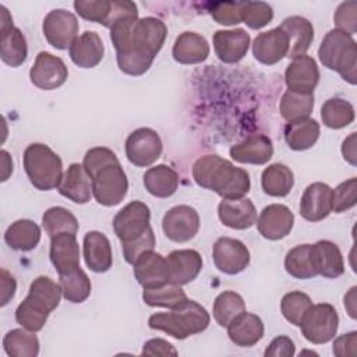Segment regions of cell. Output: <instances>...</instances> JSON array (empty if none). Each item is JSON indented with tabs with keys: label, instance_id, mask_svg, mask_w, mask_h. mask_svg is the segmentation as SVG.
<instances>
[{
	"label": "cell",
	"instance_id": "db71d44e",
	"mask_svg": "<svg viewBox=\"0 0 357 357\" xmlns=\"http://www.w3.org/2000/svg\"><path fill=\"white\" fill-rule=\"evenodd\" d=\"M266 357H291L294 356V343L289 336L275 337L265 350Z\"/></svg>",
	"mask_w": 357,
	"mask_h": 357
},
{
	"label": "cell",
	"instance_id": "484cf974",
	"mask_svg": "<svg viewBox=\"0 0 357 357\" xmlns=\"http://www.w3.org/2000/svg\"><path fill=\"white\" fill-rule=\"evenodd\" d=\"M84 259L86 266L96 272L103 273L112 268L113 254L109 238L96 230L88 231L84 237Z\"/></svg>",
	"mask_w": 357,
	"mask_h": 357
},
{
	"label": "cell",
	"instance_id": "d6986e66",
	"mask_svg": "<svg viewBox=\"0 0 357 357\" xmlns=\"http://www.w3.org/2000/svg\"><path fill=\"white\" fill-rule=\"evenodd\" d=\"M134 276L144 289L159 287L169 283V268L166 258L159 252L148 251L134 264Z\"/></svg>",
	"mask_w": 357,
	"mask_h": 357
},
{
	"label": "cell",
	"instance_id": "7a4b0ae2",
	"mask_svg": "<svg viewBox=\"0 0 357 357\" xmlns=\"http://www.w3.org/2000/svg\"><path fill=\"white\" fill-rule=\"evenodd\" d=\"M192 178L199 187L216 192L223 199L243 198L251 187L247 170L218 155L197 159L192 165Z\"/></svg>",
	"mask_w": 357,
	"mask_h": 357
},
{
	"label": "cell",
	"instance_id": "91938a15",
	"mask_svg": "<svg viewBox=\"0 0 357 357\" xmlns=\"http://www.w3.org/2000/svg\"><path fill=\"white\" fill-rule=\"evenodd\" d=\"M356 290H357V287L353 286V287L349 290V293L344 296V307H346L349 315H350L353 319L356 318Z\"/></svg>",
	"mask_w": 357,
	"mask_h": 357
},
{
	"label": "cell",
	"instance_id": "603a6c76",
	"mask_svg": "<svg viewBox=\"0 0 357 357\" xmlns=\"http://www.w3.org/2000/svg\"><path fill=\"white\" fill-rule=\"evenodd\" d=\"M233 160L245 165H265L273 156V145L269 137L252 134L229 151Z\"/></svg>",
	"mask_w": 357,
	"mask_h": 357
},
{
	"label": "cell",
	"instance_id": "e0dca14e",
	"mask_svg": "<svg viewBox=\"0 0 357 357\" xmlns=\"http://www.w3.org/2000/svg\"><path fill=\"white\" fill-rule=\"evenodd\" d=\"M332 212V188L321 181L310 184L300 199V215L308 222H319Z\"/></svg>",
	"mask_w": 357,
	"mask_h": 357
},
{
	"label": "cell",
	"instance_id": "8d00e7d4",
	"mask_svg": "<svg viewBox=\"0 0 357 357\" xmlns=\"http://www.w3.org/2000/svg\"><path fill=\"white\" fill-rule=\"evenodd\" d=\"M3 349L10 357H35L39 353V339L25 328L11 329L3 337Z\"/></svg>",
	"mask_w": 357,
	"mask_h": 357
},
{
	"label": "cell",
	"instance_id": "5b68a950",
	"mask_svg": "<svg viewBox=\"0 0 357 357\" xmlns=\"http://www.w3.org/2000/svg\"><path fill=\"white\" fill-rule=\"evenodd\" d=\"M318 57L326 68L337 71L346 82L356 85L357 46L351 35L339 29L329 31L321 42Z\"/></svg>",
	"mask_w": 357,
	"mask_h": 357
},
{
	"label": "cell",
	"instance_id": "c3c4849f",
	"mask_svg": "<svg viewBox=\"0 0 357 357\" xmlns=\"http://www.w3.org/2000/svg\"><path fill=\"white\" fill-rule=\"evenodd\" d=\"M357 202V180L351 177L340 183L335 190H332V211L342 213L353 208Z\"/></svg>",
	"mask_w": 357,
	"mask_h": 357
},
{
	"label": "cell",
	"instance_id": "bcb514c9",
	"mask_svg": "<svg viewBox=\"0 0 357 357\" xmlns=\"http://www.w3.org/2000/svg\"><path fill=\"white\" fill-rule=\"evenodd\" d=\"M273 18L272 7L265 1H244L241 8V21L251 29H261Z\"/></svg>",
	"mask_w": 357,
	"mask_h": 357
},
{
	"label": "cell",
	"instance_id": "cb8c5ba5",
	"mask_svg": "<svg viewBox=\"0 0 357 357\" xmlns=\"http://www.w3.org/2000/svg\"><path fill=\"white\" fill-rule=\"evenodd\" d=\"M287 36V56L286 57H298L307 53L314 39L312 24L300 15L287 17L279 25Z\"/></svg>",
	"mask_w": 357,
	"mask_h": 357
},
{
	"label": "cell",
	"instance_id": "4fadbf2b",
	"mask_svg": "<svg viewBox=\"0 0 357 357\" xmlns=\"http://www.w3.org/2000/svg\"><path fill=\"white\" fill-rule=\"evenodd\" d=\"M215 266L226 275H237L250 264V251L245 244L237 238L219 237L212 251Z\"/></svg>",
	"mask_w": 357,
	"mask_h": 357
},
{
	"label": "cell",
	"instance_id": "2e32d148",
	"mask_svg": "<svg viewBox=\"0 0 357 357\" xmlns=\"http://www.w3.org/2000/svg\"><path fill=\"white\" fill-rule=\"evenodd\" d=\"M319 81L317 61L307 54L294 57L284 71V82L289 91L300 93H314Z\"/></svg>",
	"mask_w": 357,
	"mask_h": 357
},
{
	"label": "cell",
	"instance_id": "ac0fdd59",
	"mask_svg": "<svg viewBox=\"0 0 357 357\" xmlns=\"http://www.w3.org/2000/svg\"><path fill=\"white\" fill-rule=\"evenodd\" d=\"M169 282L183 286L192 282L202 269V257L195 250H174L166 257Z\"/></svg>",
	"mask_w": 357,
	"mask_h": 357
},
{
	"label": "cell",
	"instance_id": "4316f807",
	"mask_svg": "<svg viewBox=\"0 0 357 357\" xmlns=\"http://www.w3.org/2000/svg\"><path fill=\"white\" fill-rule=\"evenodd\" d=\"M70 59L81 68L96 67L105 54V46L100 36L93 31H85L68 49Z\"/></svg>",
	"mask_w": 357,
	"mask_h": 357
},
{
	"label": "cell",
	"instance_id": "7bdbcfd3",
	"mask_svg": "<svg viewBox=\"0 0 357 357\" xmlns=\"http://www.w3.org/2000/svg\"><path fill=\"white\" fill-rule=\"evenodd\" d=\"M245 311V303L243 297L236 291H222L213 301L212 314L218 325L227 328L229 324Z\"/></svg>",
	"mask_w": 357,
	"mask_h": 357
},
{
	"label": "cell",
	"instance_id": "f6af8a7d",
	"mask_svg": "<svg viewBox=\"0 0 357 357\" xmlns=\"http://www.w3.org/2000/svg\"><path fill=\"white\" fill-rule=\"evenodd\" d=\"M311 305L312 301L308 294L303 291H289L282 297L280 311L286 321L296 326H300L304 314L310 310Z\"/></svg>",
	"mask_w": 357,
	"mask_h": 357
},
{
	"label": "cell",
	"instance_id": "8992f818",
	"mask_svg": "<svg viewBox=\"0 0 357 357\" xmlns=\"http://www.w3.org/2000/svg\"><path fill=\"white\" fill-rule=\"evenodd\" d=\"M24 169L31 184L40 191L57 188L63 178L60 156L45 144H31L24 151Z\"/></svg>",
	"mask_w": 357,
	"mask_h": 357
},
{
	"label": "cell",
	"instance_id": "30bf717a",
	"mask_svg": "<svg viewBox=\"0 0 357 357\" xmlns=\"http://www.w3.org/2000/svg\"><path fill=\"white\" fill-rule=\"evenodd\" d=\"M151 211L146 204L132 201L120 209L113 219V230L123 243L141 237L151 227Z\"/></svg>",
	"mask_w": 357,
	"mask_h": 357
},
{
	"label": "cell",
	"instance_id": "d590c367",
	"mask_svg": "<svg viewBox=\"0 0 357 357\" xmlns=\"http://www.w3.org/2000/svg\"><path fill=\"white\" fill-rule=\"evenodd\" d=\"M28 56L26 39L20 28L10 26L1 31L0 57L10 67L21 66Z\"/></svg>",
	"mask_w": 357,
	"mask_h": 357
},
{
	"label": "cell",
	"instance_id": "8fae6325",
	"mask_svg": "<svg viewBox=\"0 0 357 357\" xmlns=\"http://www.w3.org/2000/svg\"><path fill=\"white\" fill-rule=\"evenodd\" d=\"M78 21L77 17L64 8H56L47 13L43 20L42 31L50 46L66 50L78 38Z\"/></svg>",
	"mask_w": 357,
	"mask_h": 357
},
{
	"label": "cell",
	"instance_id": "6da1fadb",
	"mask_svg": "<svg viewBox=\"0 0 357 357\" xmlns=\"http://www.w3.org/2000/svg\"><path fill=\"white\" fill-rule=\"evenodd\" d=\"M167 35L165 22L155 17H131L110 28L119 68L132 77L145 74L160 52Z\"/></svg>",
	"mask_w": 357,
	"mask_h": 357
},
{
	"label": "cell",
	"instance_id": "f907efd6",
	"mask_svg": "<svg viewBox=\"0 0 357 357\" xmlns=\"http://www.w3.org/2000/svg\"><path fill=\"white\" fill-rule=\"evenodd\" d=\"M113 163H119V158L112 149L106 146H95L85 153L82 166L88 173V176L92 177L98 170Z\"/></svg>",
	"mask_w": 357,
	"mask_h": 357
},
{
	"label": "cell",
	"instance_id": "83f0119b",
	"mask_svg": "<svg viewBox=\"0 0 357 357\" xmlns=\"http://www.w3.org/2000/svg\"><path fill=\"white\" fill-rule=\"evenodd\" d=\"M60 195L75 204H86L92 197V181L84 166L71 163L57 187Z\"/></svg>",
	"mask_w": 357,
	"mask_h": 357
},
{
	"label": "cell",
	"instance_id": "9c48e42d",
	"mask_svg": "<svg viewBox=\"0 0 357 357\" xmlns=\"http://www.w3.org/2000/svg\"><path fill=\"white\" fill-rule=\"evenodd\" d=\"M163 145L159 134L148 127L134 130L126 139V156L130 163L138 167H146L155 163Z\"/></svg>",
	"mask_w": 357,
	"mask_h": 357
},
{
	"label": "cell",
	"instance_id": "ab89813d",
	"mask_svg": "<svg viewBox=\"0 0 357 357\" xmlns=\"http://www.w3.org/2000/svg\"><path fill=\"white\" fill-rule=\"evenodd\" d=\"M322 123L333 130L347 127L354 120V107L342 98H331L321 107Z\"/></svg>",
	"mask_w": 357,
	"mask_h": 357
},
{
	"label": "cell",
	"instance_id": "60d3db41",
	"mask_svg": "<svg viewBox=\"0 0 357 357\" xmlns=\"http://www.w3.org/2000/svg\"><path fill=\"white\" fill-rule=\"evenodd\" d=\"M142 300L149 307H165L173 310L187 300V294L181 286L169 282L159 287L144 289Z\"/></svg>",
	"mask_w": 357,
	"mask_h": 357
},
{
	"label": "cell",
	"instance_id": "5bb4252c",
	"mask_svg": "<svg viewBox=\"0 0 357 357\" xmlns=\"http://www.w3.org/2000/svg\"><path fill=\"white\" fill-rule=\"evenodd\" d=\"M67 77L68 70L64 61L49 52H39L29 70L31 82L43 91L61 86L67 81Z\"/></svg>",
	"mask_w": 357,
	"mask_h": 357
},
{
	"label": "cell",
	"instance_id": "680465c9",
	"mask_svg": "<svg viewBox=\"0 0 357 357\" xmlns=\"http://www.w3.org/2000/svg\"><path fill=\"white\" fill-rule=\"evenodd\" d=\"M342 153L346 162L356 166V132H351L342 144Z\"/></svg>",
	"mask_w": 357,
	"mask_h": 357
},
{
	"label": "cell",
	"instance_id": "44dd1931",
	"mask_svg": "<svg viewBox=\"0 0 357 357\" xmlns=\"http://www.w3.org/2000/svg\"><path fill=\"white\" fill-rule=\"evenodd\" d=\"M250 35L241 29L216 31L213 35V49L218 59L223 63L233 64L240 61L248 52Z\"/></svg>",
	"mask_w": 357,
	"mask_h": 357
},
{
	"label": "cell",
	"instance_id": "7c38bea8",
	"mask_svg": "<svg viewBox=\"0 0 357 357\" xmlns=\"http://www.w3.org/2000/svg\"><path fill=\"white\" fill-rule=\"evenodd\" d=\"M166 237L174 243H185L195 237L199 230V215L190 205L170 208L162 220Z\"/></svg>",
	"mask_w": 357,
	"mask_h": 357
},
{
	"label": "cell",
	"instance_id": "ba28073f",
	"mask_svg": "<svg viewBox=\"0 0 357 357\" xmlns=\"http://www.w3.org/2000/svg\"><path fill=\"white\" fill-rule=\"evenodd\" d=\"M92 195L103 206L119 205L128 190V180L120 162L105 166L92 177Z\"/></svg>",
	"mask_w": 357,
	"mask_h": 357
},
{
	"label": "cell",
	"instance_id": "ffe728a7",
	"mask_svg": "<svg viewBox=\"0 0 357 357\" xmlns=\"http://www.w3.org/2000/svg\"><path fill=\"white\" fill-rule=\"evenodd\" d=\"M219 220L236 230L250 229L257 223V209L251 199L237 198V199H222L218 205Z\"/></svg>",
	"mask_w": 357,
	"mask_h": 357
},
{
	"label": "cell",
	"instance_id": "816d5d0a",
	"mask_svg": "<svg viewBox=\"0 0 357 357\" xmlns=\"http://www.w3.org/2000/svg\"><path fill=\"white\" fill-rule=\"evenodd\" d=\"M155 244H156V240H155L152 227H149L141 237L128 243H123L121 248H123V255L126 262L132 265L142 254L152 251Z\"/></svg>",
	"mask_w": 357,
	"mask_h": 357
},
{
	"label": "cell",
	"instance_id": "f5cc1de1",
	"mask_svg": "<svg viewBox=\"0 0 357 357\" xmlns=\"http://www.w3.org/2000/svg\"><path fill=\"white\" fill-rule=\"evenodd\" d=\"M333 21L336 29L353 35L357 31V3L344 1L339 4V7L335 11Z\"/></svg>",
	"mask_w": 357,
	"mask_h": 357
},
{
	"label": "cell",
	"instance_id": "ee69618b",
	"mask_svg": "<svg viewBox=\"0 0 357 357\" xmlns=\"http://www.w3.org/2000/svg\"><path fill=\"white\" fill-rule=\"evenodd\" d=\"M42 226L50 238L60 233L77 234L78 231L77 218L63 206H52L46 209L42 216Z\"/></svg>",
	"mask_w": 357,
	"mask_h": 357
},
{
	"label": "cell",
	"instance_id": "d4e9b609",
	"mask_svg": "<svg viewBox=\"0 0 357 357\" xmlns=\"http://www.w3.org/2000/svg\"><path fill=\"white\" fill-rule=\"evenodd\" d=\"M50 261L57 273H66L79 266V245L77 234L60 233L50 238Z\"/></svg>",
	"mask_w": 357,
	"mask_h": 357
},
{
	"label": "cell",
	"instance_id": "94428289",
	"mask_svg": "<svg viewBox=\"0 0 357 357\" xmlns=\"http://www.w3.org/2000/svg\"><path fill=\"white\" fill-rule=\"evenodd\" d=\"M1 156H3V181L7 180V177L10 176V173H13V160L8 155L7 151H1Z\"/></svg>",
	"mask_w": 357,
	"mask_h": 357
},
{
	"label": "cell",
	"instance_id": "7dc6e473",
	"mask_svg": "<svg viewBox=\"0 0 357 357\" xmlns=\"http://www.w3.org/2000/svg\"><path fill=\"white\" fill-rule=\"evenodd\" d=\"M74 8L84 20L106 26L110 15L112 0H77L74 1Z\"/></svg>",
	"mask_w": 357,
	"mask_h": 357
},
{
	"label": "cell",
	"instance_id": "f1b7e54d",
	"mask_svg": "<svg viewBox=\"0 0 357 357\" xmlns=\"http://www.w3.org/2000/svg\"><path fill=\"white\" fill-rule=\"evenodd\" d=\"M264 322L262 319L251 312L244 311L236 317L227 326L229 339L240 347H251L264 337Z\"/></svg>",
	"mask_w": 357,
	"mask_h": 357
},
{
	"label": "cell",
	"instance_id": "6f0895ef",
	"mask_svg": "<svg viewBox=\"0 0 357 357\" xmlns=\"http://www.w3.org/2000/svg\"><path fill=\"white\" fill-rule=\"evenodd\" d=\"M17 282L14 276L4 268H1V307H4L15 294Z\"/></svg>",
	"mask_w": 357,
	"mask_h": 357
},
{
	"label": "cell",
	"instance_id": "3957f363",
	"mask_svg": "<svg viewBox=\"0 0 357 357\" xmlns=\"http://www.w3.org/2000/svg\"><path fill=\"white\" fill-rule=\"evenodd\" d=\"M61 287L49 276H38L29 286L24 301L15 310V321L25 329L40 331L49 314L56 310L61 298Z\"/></svg>",
	"mask_w": 357,
	"mask_h": 357
},
{
	"label": "cell",
	"instance_id": "681fc988",
	"mask_svg": "<svg viewBox=\"0 0 357 357\" xmlns=\"http://www.w3.org/2000/svg\"><path fill=\"white\" fill-rule=\"evenodd\" d=\"M244 1H216L209 4V14L220 25H236L241 22Z\"/></svg>",
	"mask_w": 357,
	"mask_h": 357
},
{
	"label": "cell",
	"instance_id": "f546056e",
	"mask_svg": "<svg viewBox=\"0 0 357 357\" xmlns=\"http://www.w3.org/2000/svg\"><path fill=\"white\" fill-rule=\"evenodd\" d=\"M172 54L180 64H198L208 59L209 45L202 35L185 31L176 38Z\"/></svg>",
	"mask_w": 357,
	"mask_h": 357
},
{
	"label": "cell",
	"instance_id": "9a60e30c",
	"mask_svg": "<svg viewBox=\"0 0 357 357\" xmlns=\"http://www.w3.org/2000/svg\"><path fill=\"white\" fill-rule=\"evenodd\" d=\"M294 225L293 212L282 204H271L262 209L257 219L259 234L268 240H280L290 234Z\"/></svg>",
	"mask_w": 357,
	"mask_h": 357
},
{
	"label": "cell",
	"instance_id": "74e56055",
	"mask_svg": "<svg viewBox=\"0 0 357 357\" xmlns=\"http://www.w3.org/2000/svg\"><path fill=\"white\" fill-rule=\"evenodd\" d=\"M284 269L296 279H311L317 276L311 244H300L289 250L284 257Z\"/></svg>",
	"mask_w": 357,
	"mask_h": 357
},
{
	"label": "cell",
	"instance_id": "11a10c76",
	"mask_svg": "<svg viewBox=\"0 0 357 357\" xmlns=\"http://www.w3.org/2000/svg\"><path fill=\"white\" fill-rule=\"evenodd\" d=\"M141 354L142 356H177V350L167 340L156 337V339H149L144 343Z\"/></svg>",
	"mask_w": 357,
	"mask_h": 357
},
{
	"label": "cell",
	"instance_id": "277c9868",
	"mask_svg": "<svg viewBox=\"0 0 357 357\" xmlns=\"http://www.w3.org/2000/svg\"><path fill=\"white\" fill-rule=\"evenodd\" d=\"M209 322L211 317L205 307L188 298L169 312H156L148 319L151 329L166 332L178 340L204 332Z\"/></svg>",
	"mask_w": 357,
	"mask_h": 357
},
{
	"label": "cell",
	"instance_id": "52a82bcc",
	"mask_svg": "<svg viewBox=\"0 0 357 357\" xmlns=\"http://www.w3.org/2000/svg\"><path fill=\"white\" fill-rule=\"evenodd\" d=\"M339 326V315L332 304H312L304 314L300 329L303 336L312 344H324L331 342Z\"/></svg>",
	"mask_w": 357,
	"mask_h": 357
},
{
	"label": "cell",
	"instance_id": "b9f144b4",
	"mask_svg": "<svg viewBox=\"0 0 357 357\" xmlns=\"http://www.w3.org/2000/svg\"><path fill=\"white\" fill-rule=\"evenodd\" d=\"M280 114L286 121L307 119L314 109V93L286 91L280 99Z\"/></svg>",
	"mask_w": 357,
	"mask_h": 357
},
{
	"label": "cell",
	"instance_id": "836d02e7",
	"mask_svg": "<svg viewBox=\"0 0 357 357\" xmlns=\"http://www.w3.org/2000/svg\"><path fill=\"white\" fill-rule=\"evenodd\" d=\"M4 241L13 250L31 251L40 241V227L29 219L15 220L7 227Z\"/></svg>",
	"mask_w": 357,
	"mask_h": 357
},
{
	"label": "cell",
	"instance_id": "4dcf8cb0",
	"mask_svg": "<svg viewBox=\"0 0 357 357\" xmlns=\"http://www.w3.org/2000/svg\"><path fill=\"white\" fill-rule=\"evenodd\" d=\"M311 251L318 275L328 279H336L343 275V257L335 243L329 240H319L315 244H311Z\"/></svg>",
	"mask_w": 357,
	"mask_h": 357
},
{
	"label": "cell",
	"instance_id": "1f68e13d",
	"mask_svg": "<svg viewBox=\"0 0 357 357\" xmlns=\"http://www.w3.org/2000/svg\"><path fill=\"white\" fill-rule=\"evenodd\" d=\"M319 124L314 119H300L284 126V141L293 151L310 149L319 138Z\"/></svg>",
	"mask_w": 357,
	"mask_h": 357
},
{
	"label": "cell",
	"instance_id": "d6a6232c",
	"mask_svg": "<svg viewBox=\"0 0 357 357\" xmlns=\"http://www.w3.org/2000/svg\"><path fill=\"white\" fill-rule=\"evenodd\" d=\"M144 187L156 198L172 197L178 188V174L167 165H156L145 172Z\"/></svg>",
	"mask_w": 357,
	"mask_h": 357
},
{
	"label": "cell",
	"instance_id": "e575fe53",
	"mask_svg": "<svg viewBox=\"0 0 357 357\" xmlns=\"http://www.w3.org/2000/svg\"><path fill=\"white\" fill-rule=\"evenodd\" d=\"M294 185V174L283 163H273L264 169L261 187L271 197H286Z\"/></svg>",
	"mask_w": 357,
	"mask_h": 357
},
{
	"label": "cell",
	"instance_id": "9f6ffc18",
	"mask_svg": "<svg viewBox=\"0 0 357 357\" xmlns=\"http://www.w3.org/2000/svg\"><path fill=\"white\" fill-rule=\"evenodd\" d=\"M357 346V332L351 331L335 339L333 342V354L339 357L344 356H354Z\"/></svg>",
	"mask_w": 357,
	"mask_h": 357
},
{
	"label": "cell",
	"instance_id": "7402d4cb",
	"mask_svg": "<svg viewBox=\"0 0 357 357\" xmlns=\"http://www.w3.org/2000/svg\"><path fill=\"white\" fill-rule=\"evenodd\" d=\"M254 57L265 64L272 66L287 56V36L280 26L261 32L252 43Z\"/></svg>",
	"mask_w": 357,
	"mask_h": 357
},
{
	"label": "cell",
	"instance_id": "f35d334b",
	"mask_svg": "<svg viewBox=\"0 0 357 357\" xmlns=\"http://www.w3.org/2000/svg\"><path fill=\"white\" fill-rule=\"evenodd\" d=\"M59 284L64 298L75 304L85 301L89 297L92 289L89 278L79 266L59 275Z\"/></svg>",
	"mask_w": 357,
	"mask_h": 357
}]
</instances>
